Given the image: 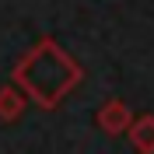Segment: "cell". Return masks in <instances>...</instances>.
Here are the masks:
<instances>
[{
  "mask_svg": "<svg viewBox=\"0 0 154 154\" xmlns=\"http://www.w3.org/2000/svg\"><path fill=\"white\" fill-rule=\"evenodd\" d=\"M11 81L28 95L32 105L46 109H60V102L84 81V67L60 46L56 38H38L35 46L14 63Z\"/></svg>",
  "mask_w": 154,
  "mask_h": 154,
  "instance_id": "1",
  "label": "cell"
},
{
  "mask_svg": "<svg viewBox=\"0 0 154 154\" xmlns=\"http://www.w3.org/2000/svg\"><path fill=\"white\" fill-rule=\"evenodd\" d=\"M130 123H133V112H130V105L123 98H109L105 105L95 112V126L105 137H123L130 130Z\"/></svg>",
  "mask_w": 154,
  "mask_h": 154,
  "instance_id": "2",
  "label": "cell"
},
{
  "mask_svg": "<svg viewBox=\"0 0 154 154\" xmlns=\"http://www.w3.org/2000/svg\"><path fill=\"white\" fill-rule=\"evenodd\" d=\"M28 105H32L28 95H25L14 81L0 88V123H18L21 116H25V109H28Z\"/></svg>",
  "mask_w": 154,
  "mask_h": 154,
  "instance_id": "3",
  "label": "cell"
},
{
  "mask_svg": "<svg viewBox=\"0 0 154 154\" xmlns=\"http://www.w3.org/2000/svg\"><path fill=\"white\" fill-rule=\"evenodd\" d=\"M126 137H130L133 151H140V154H154V112L137 116L133 123H130V130H126Z\"/></svg>",
  "mask_w": 154,
  "mask_h": 154,
  "instance_id": "4",
  "label": "cell"
}]
</instances>
